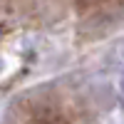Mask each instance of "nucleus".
I'll return each instance as SVG.
<instances>
[{
  "label": "nucleus",
  "mask_w": 124,
  "mask_h": 124,
  "mask_svg": "<svg viewBox=\"0 0 124 124\" xmlns=\"http://www.w3.org/2000/svg\"><path fill=\"white\" fill-rule=\"evenodd\" d=\"M20 122L23 124H70L67 114L52 97H27V104L20 107Z\"/></svg>",
  "instance_id": "nucleus-1"
}]
</instances>
